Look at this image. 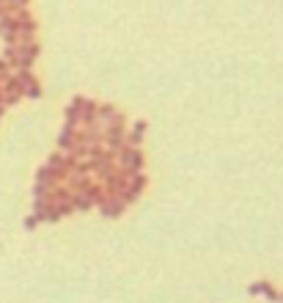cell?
Masks as SVG:
<instances>
[{"label":"cell","mask_w":283,"mask_h":303,"mask_svg":"<svg viewBox=\"0 0 283 303\" xmlns=\"http://www.w3.org/2000/svg\"><path fill=\"white\" fill-rule=\"evenodd\" d=\"M127 119H124V113L119 116L116 121H110L108 127H102V135H105V149L110 152V155H119V152L127 146Z\"/></svg>","instance_id":"cell-1"},{"label":"cell","mask_w":283,"mask_h":303,"mask_svg":"<svg viewBox=\"0 0 283 303\" xmlns=\"http://www.w3.org/2000/svg\"><path fill=\"white\" fill-rule=\"evenodd\" d=\"M146 166V155L135 146H124L119 155H116V168L124 171L127 177H135V174H143Z\"/></svg>","instance_id":"cell-2"},{"label":"cell","mask_w":283,"mask_h":303,"mask_svg":"<svg viewBox=\"0 0 283 303\" xmlns=\"http://www.w3.org/2000/svg\"><path fill=\"white\" fill-rule=\"evenodd\" d=\"M44 166H47V168H52V171H55L58 177H61V182H66L69 174H72V166H74V163L69 160V157L63 155V152H52V155L47 157Z\"/></svg>","instance_id":"cell-3"},{"label":"cell","mask_w":283,"mask_h":303,"mask_svg":"<svg viewBox=\"0 0 283 303\" xmlns=\"http://www.w3.org/2000/svg\"><path fill=\"white\" fill-rule=\"evenodd\" d=\"M146 182H149L146 174H135V177H129V185H127V190L121 193V201L127 204V207H129V204H135V201H138V196L146 190Z\"/></svg>","instance_id":"cell-4"},{"label":"cell","mask_w":283,"mask_h":303,"mask_svg":"<svg viewBox=\"0 0 283 303\" xmlns=\"http://www.w3.org/2000/svg\"><path fill=\"white\" fill-rule=\"evenodd\" d=\"M127 185H129V177H127L124 171H119V168H116V171L102 182V188H105V193H108V196H121L124 190H127Z\"/></svg>","instance_id":"cell-5"},{"label":"cell","mask_w":283,"mask_h":303,"mask_svg":"<svg viewBox=\"0 0 283 303\" xmlns=\"http://www.w3.org/2000/svg\"><path fill=\"white\" fill-rule=\"evenodd\" d=\"M97 207H99V212H102L105 218H119L124 209H127V204L121 201V196H108V193H105L102 201H99Z\"/></svg>","instance_id":"cell-6"},{"label":"cell","mask_w":283,"mask_h":303,"mask_svg":"<svg viewBox=\"0 0 283 303\" xmlns=\"http://www.w3.org/2000/svg\"><path fill=\"white\" fill-rule=\"evenodd\" d=\"M0 36H3L6 47H14L17 44V20H14V14L0 17Z\"/></svg>","instance_id":"cell-7"},{"label":"cell","mask_w":283,"mask_h":303,"mask_svg":"<svg viewBox=\"0 0 283 303\" xmlns=\"http://www.w3.org/2000/svg\"><path fill=\"white\" fill-rule=\"evenodd\" d=\"M55 141H58V152H63V155H66V152L72 149L74 143H77V127H72V124H63Z\"/></svg>","instance_id":"cell-8"},{"label":"cell","mask_w":283,"mask_h":303,"mask_svg":"<svg viewBox=\"0 0 283 303\" xmlns=\"http://www.w3.org/2000/svg\"><path fill=\"white\" fill-rule=\"evenodd\" d=\"M72 201V190L66 188V185H55V188H50V193H47V204L50 207H63V204Z\"/></svg>","instance_id":"cell-9"},{"label":"cell","mask_w":283,"mask_h":303,"mask_svg":"<svg viewBox=\"0 0 283 303\" xmlns=\"http://www.w3.org/2000/svg\"><path fill=\"white\" fill-rule=\"evenodd\" d=\"M82 102H85V97H74L72 102L66 105V110H63V116H66V124L72 127H80V113H82Z\"/></svg>","instance_id":"cell-10"},{"label":"cell","mask_w":283,"mask_h":303,"mask_svg":"<svg viewBox=\"0 0 283 303\" xmlns=\"http://www.w3.org/2000/svg\"><path fill=\"white\" fill-rule=\"evenodd\" d=\"M119 108H116V105H110V102H102V105H97V121L102 127H108L110 121H116L119 119Z\"/></svg>","instance_id":"cell-11"},{"label":"cell","mask_w":283,"mask_h":303,"mask_svg":"<svg viewBox=\"0 0 283 303\" xmlns=\"http://www.w3.org/2000/svg\"><path fill=\"white\" fill-rule=\"evenodd\" d=\"M143 138H146V121L140 119V121H135V124H132V130L127 132V146H135V149H140V143H143Z\"/></svg>","instance_id":"cell-12"},{"label":"cell","mask_w":283,"mask_h":303,"mask_svg":"<svg viewBox=\"0 0 283 303\" xmlns=\"http://www.w3.org/2000/svg\"><path fill=\"white\" fill-rule=\"evenodd\" d=\"M247 289H250L253 295H264V298H269L272 303H278V298H280V292H278V289H275L269 281H256V284H250Z\"/></svg>","instance_id":"cell-13"},{"label":"cell","mask_w":283,"mask_h":303,"mask_svg":"<svg viewBox=\"0 0 283 303\" xmlns=\"http://www.w3.org/2000/svg\"><path fill=\"white\" fill-rule=\"evenodd\" d=\"M97 105L93 100H85L82 102V113H80V127H91V124H99L97 121Z\"/></svg>","instance_id":"cell-14"},{"label":"cell","mask_w":283,"mask_h":303,"mask_svg":"<svg viewBox=\"0 0 283 303\" xmlns=\"http://www.w3.org/2000/svg\"><path fill=\"white\" fill-rule=\"evenodd\" d=\"M22 97H28V100H39V97H41V86L39 83L25 86V89H22Z\"/></svg>","instance_id":"cell-15"},{"label":"cell","mask_w":283,"mask_h":303,"mask_svg":"<svg viewBox=\"0 0 283 303\" xmlns=\"http://www.w3.org/2000/svg\"><path fill=\"white\" fill-rule=\"evenodd\" d=\"M44 220H50V223H58V220H61V212H58V207H50V204H47V207H44Z\"/></svg>","instance_id":"cell-16"},{"label":"cell","mask_w":283,"mask_h":303,"mask_svg":"<svg viewBox=\"0 0 283 303\" xmlns=\"http://www.w3.org/2000/svg\"><path fill=\"white\" fill-rule=\"evenodd\" d=\"M41 220H44V212H33L31 218L25 220V226H28V229H36V226L41 223Z\"/></svg>","instance_id":"cell-17"},{"label":"cell","mask_w":283,"mask_h":303,"mask_svg":"<svg viewBox=\"0 0 283 303\" xmlns=\"http://www.w3.org/2000/svg\"><path fill=\"white\" fill-rule=\"evenodd\" d=\"M47 193H50V188H44V185H33V199H47Z\"/></svg>","instance_id":"cell-18"},{"label":"cell","mask_w":283,"mask_h":303,"mask_svg":"<svg viewBox=\"0 0 283 303\" xmlns=\"http://www.w3.org/2000/svg\"><path fill=\"white\" fill-rule=\"evenodd\" d=\"M47 207V199H33V212H44Z\"/></svg>","instance_id":"cell-19"}]
</instances>
